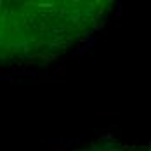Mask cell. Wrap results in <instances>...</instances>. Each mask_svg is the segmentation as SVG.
<instances>
[{"instance_id":"7a4b0ae2","label":"cell","mask_w":151,"mask_h":151,"mask_svg":"<svg viewBox=\"0 0 151 151\" xmlns=\"http://www.w3.org/2000/svg\"><path fill=\"white\" fill-rule=\"evenodd\" d=\"M56 73H58V75H66V68H64V66H61V68L56 70Z\"/></svg>"},{"instance_id":"6da1fadb","label":"cell","mask_w":151,"mask_h":151,"mask_svg":"<svg viewBox=\"0 0 151 151\" xmlns=\"http://www.w3.org/2000/svg\"><path fill=\"white\" fill-rule=\"evenodd\" d=\"M96 116H120V113L118 111H97L96 113Z\"/></svg>"}]
</instances>
